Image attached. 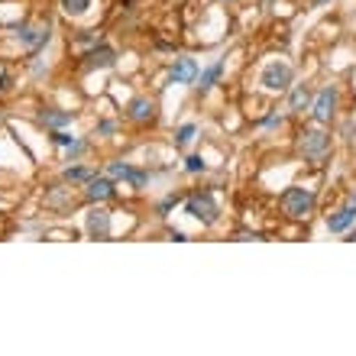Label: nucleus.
Masks as SVG:
<instances>
[{
  "mask_svg": "<svg viewBox=\"0 0 356 356\" xmlns=\"http://www.w3.org/2000/svg\"><path fill=\"white\" fill-rule=\"evenodd\" d=\"M191 140H195V123H185V127L178 130V136H175V146H188Z\"/></svg>",
  "mask_w": 356,
  "mask_h": 356,
  "instance_id": "obj_18",
  "label": "nucleus"
},
{
  "mask_svg": "<svg viewBox=\"0 0 356 356\" xmlns=\"http://www.w3.org/2000/svg\"><path fill=\"white\" fill-rule=\"evenodd\" d=\"M185 211L195 217V220H201L204 227H211V224L217 220V214H220L211 195H191V197L185 201Z\"/></svg>",
  "mask_w": 356,
  "mask_h": 356,
  "instance_id": "obj_3",
  "label": "nucleus"
},
{
  "mask_svg": "<svg viewBox=\"0 0 356 356\" xmlns=\"http://www.w3.org/2000/svg\"><path fill=\"white\" fill-rule=\"evenodd\" d=\"M52 36V23H39V26H23L19 29V46L23 49H42Z\"/></svg>",
  "mask_w": 356,
  "mask_h": 356,
  "instance_id": "obj_6",
  "label": "nucleus"
},
{
  "mask_svg": "<svg viewBox=\"0 0 356 356\" xmlns=\"http://www.w3.org/2000/svg\"><path fill=\"white\" fill-rule=\"evenodd\" d=\"M321 3H327V0H314V7H321Z\"/></svg>",
  "mask_w": 356,
  "mask_h": 356,
  "instance_id": "obj_22",
  "label": "nucleus"
},
{
  "mask_svg": "<svg viewBox=\"0 0 356 356\" xmlns=\"http://www.w3.org/2000/svg\"><path fill=\"white\" fill-rule=\"evenodd\" d=\"M197 62L195 58H178L175 62V68H172V81L175 85H191V81H197Z\"/></svg>",
  "mask_w": 356,
  "mask_h": 356,
  "instance_id": "obj_9",
  "label": "nucleus"
},
{
  "mask_svg": "<svg viewBox=\"0 0 356 356\" xmlns=\"http://www.w3.org/2000/svg\"><path fill=\"white\" fill-rule=\"evenodd\" d=\"M185 169L188 172H204V159H201V156H191V159L185 162Z\"/></svg>",
  "mask_w": 356,
  "mask_h": 356,
  "instance_id": "obj_20",
  "label": "nucleus"
},
{
  "mask_svg": "<svg viewBox=\"0 0 356 356\" xmlns=\"http://www.w3.org/2000/svg\"><path fill=\"white\" fill-rule=\"evenodd\" d=\"M88 197H91V201H107V197H113V181H107V178H91V181H88Z\"/></svg>",
  "mask_w": 356,
  "mask_h": 356,
  "instance_id": "obj_11",
  "label": "nucleus"
},
{
  "mask_svg": "<svg viewBox=\"0 0 356 356\" xmlns=\"http://www.w3.org/2000/svg\"><path fill=\"white\" fill-rule=\"evenodd\" d=\"M224 75V62H214V65L211 68H204V72H201V75H197V81H201V91H207V88H214L217 85V78Z\"/></svg>",
  "mask_w": 356,
  "mask_h": 356,
  "instance_id": "obj_13",
  "label": "nucleus"
},
{
  "mask_svg": "<svg viewBox=\"0 0 356 356\" xmlns=\"http://www.w3.org/2000/svg\"><path fill=\"white\" fill-rule=\"evenodd\" d=\"M298 146H301V152H305V159L314 162V165H321L330 152V136L327 133H321V130H305L301 133V140H298Z\"/></svg>",
  "mask_w": 356,
  "mask_h": 356,
  "instance_id": "obj_2",
  "label": "nucleus"
},
{
  "mask_svg": "<svg viewBox=\"0 0 356 356\" xmlns=\"http://www.w3.org/2000/svg\"><path fill=\"white\" fill-rule=\"evenodd\" d=\"M75 120V113L72 111H42V123L46 127H65V123Z\"/></svg>",
  "mask_w": 356,
  "mask_h": 356,
  "instance_id": "obj_15",
  "label": "nucleus"
},
{
  "mask_svg": "<svg viewBox=\"0 0 356 356\" xmlns=\"http://www.w3.org/2000/svg\"><path fill=\"white\" fill-rule=\"evenodd\" d=\"M56 143H62V146H72L75 140H72V136H65V133H56Z\"/></svg>",
  "mask_w": 356,
  "mask_h": 356,
  "instance_id": "obj_21",
  "label": "nucleus"
},
{
  "mask_svg": "<svg viewBox=\"0 0 356 356\" xmlns=\"http://www.w3.org/2000/svg\"><path fill=\"white\" fill-rule=\"evenodd\" d=\"M279 204H282V214L291 217V220H308L314 214V195H311L308 188H298V185L285 188Z\"/></svg>",
  "mask_w": 356,
  "mask_h": 356,
  "instance_id": "obj_1",
  "label": "nucleus"
},
{
  "mask_svg": "<svg viewBox=\"0 0 356 356\" xmlns=\"http://www.w3.org/2000/svg\"><path fill=\"white\" fill-rule=\"evenodd\" d=\"M259 81H263V88H269V91H285V88H291V68L285 65V62H272V65L263 68Z\"/></svg>",
  "mask_w": 356,
  "mask_h": 356,
  "instance_id": "obj_4",
  "label": "nucleus"
},
{
  "mask_svg": "<svg viewBox=\"0 0 356 356\" xmlns=\"http://www.w3.org/2000/svg\"><path fill=\"white\" fill-rule=\"evenodd\" d=\"M58 7L65 10V13H72V17H81V13H88L91 0H58Z\"/></svg>",
  "mask_w": 356,
  "mask_h": 356,
  "instance_id": "obj_16",
  "label": "nucleus"
},
{
  "mask_svg": "<svg viewBox=\"0 0 356 356\" xmlns=\"http://www.w3.org/2000/svg\"><path fill=\"white\" fill-rule=\"evenodd\" d=\"M127 3H130V0H127Z\"/></svg>",
  "mask_w": 356,
  "mask_h": 356,
  "instance_id": "obj_24",
  "label": "nucleus"
},
{
  "mask_svg": "<svg viewBox=\"0 0 356 356\" xmlns=\"http://www.w3.org/2000/svg\"><path fill=\"white\" fill-rule=\"evenodd\" d=\"M130 120H136V123H146V120H152V113H156V104L149 101V97H136V101L130 104Z\"/></svg>",
  "mask_w": 356,
  "mask_h": 356,
  "instance_id": "obj_10",
  "label": "nucleus"
},
{
  "mask_svg": "<svg viewBox=\"0 0 356 356\" xmlns=\"http://www.w3.org/2000/svg\"><path fill=\"white\" fill-rule=\"evenodd\" d=\"M130 165H123V162H111V175L113 178H130Z\"/></svg>",
  "mask_w": 356,
  "mask_h": 356,
  "instance_id": "obj_19",
  "label": "nucleus"
},
{
  "mask_svg": "<svg viewBox=\"0 0 356 356\" xmlns=\"http://www.w3.org/2000/svg\"><path fill=\"white\" fill-rule=\"evenodd\" d=\"M353 224H356V201H350V204L340 207L334 217H327V230H330V234H343V230H350Z\"/></svg>",
  "mask_w": 356,
  "mask_h": 356,
  "instance_id": "obj_8",
  "label": "nucleus"
},
{
  "mask_svg": "<svg viewBox=\"0 0 356 356\" xmlns=\"http://www.w3.org/2000/svg\"><path fill=\"white\" fill-rule=\"evenodd\" d=\"M85 58H88V65H101V68H107V65H113V49H111V46H94Z\"/></svg>",
  "mask_w": 356,
  "mask_h": 356,
  "instance_id": "obj_12",
  "label": "nucleus"
},
{
  "mask_svg": "<svg viewBox=\"0 0 356 356\" xmlns=\"http://www.w3.org/2000/svg\"><path fill=\"white\" fill-rule=\"evenodd\" d=\"M314 120L318 123H330L334 113H337V88H324V91L314 97Z\"/></svg>",
  "mask_w": 356,
  "mask_h": 356,
  "instance_id": "obj_5",
  "label": "nucleus"
},
{
  "mask_svg": "<svg viewBox=\"0 0 356 356\" xmlns=\"http://www.w3.org/2000/svg\"><path fill=\"white\" fill-rule=\"evenodd\" d=\"M94 172L85 169V165H75V169H68L65 172V181H91Z\"/></svg>",
  "mask_w": 356,
  "mask_h": 356,
  "instance_id": "obj_17",
  "label": "nucleus"
},
{
  "mask_svg": "<svg viewBox=\"0 0 356 356\" xmlns=\"http://www.w3.org/2000/svg\"><path fill=\"white\" fill-rule=\"evenodd\" d=\"M88 234H91L94 240H107V234H111V211L94 207L91 214H88Z\"/></svg>",
  "mask_w": 356,
  "mask_h": 356,
  "instance_id": "obj_7",
  "label": "nucleus"
},
{
  "mask_svg": "<svg viewBox=\"0 0 356 356\" xmlns=\"http://www.w3.org/2000/svg\"><path fill=\"white\" fill-rule=\"evenodd\" d=\"M308 104H311L308 85H295V91H291V97H289V107H291V111H305Z\"/></svg>",
  "mask_w": 356,
  "mask_h": 356,
  "instance_id": "obj_14",
  "label": "nucleus"
},
{
  "mask_svg": "<svg viewBox=\"0 0 356 356\" xmlns=\"http://www.w3.org/2000/svg\"><path fill=\"white\" fill-rule=\"evenodd\" d=\"M350 240H356V230H353V234H350Z\"/></svg>",
  "mask_w": 356,
  "mask_h": 356,
  "instance_id": "obj_23",
  "label": "nucleus"
}]
</instances>
